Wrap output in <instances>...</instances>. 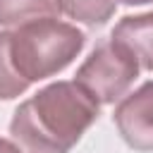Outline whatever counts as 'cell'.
<instances>
[{
	"label": "cell",
	"mask_w": 153,
	"mask_h": 153,
	"mask_svg": "<svg viewBox=\"0 0 153 153\" xmlns=\"http://www.w3.org/2000/svg\"><path fill=\"white\" fill-rule=\"evenodd\" d=\"M0 153H24V151H22V146H19L17 141L0 136Z\"/></svg>",
	"instance_id": "9c48e42d"
},
{
	"label": "cell",
	"mask_w": 153,
	"mask_h": 153,
	"mask_svg": "<svg viewBox=\"0 0 153 153\" xmlns=\"http://www.w3.org/2000/svg\"><path fill=\"white\" fill-rule=\"evenodd\" d=\"M136 57L115 38H103L93 45L88 57L74 74V81L98 103L108 105L122 100L139 76Z\"/></svg>",
	"instance_id": "3957f363"
},
{
	"label": "cell",
	"mask_w": 153,
	"mask_h": 153,
	"mask_svg": "<svg viewBox=\"0 0 153 153\" xmlns=\"http://www.w3.org/2000/svg\"><path fill=\"white\" fill-rule=\"evenodd\" d=\"M31 84L14 69L10 55V31H0V100L22 96Z\"/></svg>",
	"instance_id": "ba28073f"
},
{
	"label": "cell",
	"mask_w": 153,
	"mask_h": 153,
	"mask_svg": "<svg viewBox=\"0 0 153 153\" xmlns=\"http://www.w3.org/2000/svg\"><path fill=\"white\" fill-rule=\"evenodd\" d=\"M55 0H0V26H24L43 17H57Z\"/></svg>",
	"instance_id": "8992f818"
},
{
	"label": "cell",
	"mask_w": 153,
	"mask_h": 153,
	"mask_svg": "<svg viewBox=\"0 0 153 153\" xmlns=\"http://www.w3.org/2000/svg\"><path fill=\"white\" fill-rule=\"evenodd\" d=\"M112 122L129 148L153 151V81L124 96L115 108Z\"/></svg>",
	"instance_id": "277c9868"
},
{
	"label": "cell",
	"mask_w": 153,
	"mask_h": 153,
	"mask_svg": "<svg viewBox=\"0 0 153 153\" xmlns=\"http://www.w3.org/2000/svg\"><path fill=\"white\" fill-rule=\"evenodd\" d=\"M86 36L69 22L43 17L17 26L10 33V55L14 69L29 81H41L62 72L84 48Z\"/></svg>",
	"instance_id": "7a4b0ae2"
},
{
	"label": "cell",
	"mask_w": 153,
	"mask_h": 153,
	"mask_svg": "<svg viewBox=\"0 0 153 153\" xmlns=\"http://www.w3.org/2000/svg\"><path fill=\"white\" fill-rule=\"evenodd\" d=\"M57 12L86 26H103L117 10L115 0H55Z\"/></svg>",
	"instance_id": "52a82bcc"
},
{
	"label": "cell",
	"mask_w": 153,
	"mask_h": 153,
	"mask_svg": "<svg viewBox=\"0 0 153 153\" xmlns=\"http://www.w3.org/2000/svg\"><path fill=\"white\" fill-rule=\"evenodd\" d=\"M98 112L100 105L76 81H53L14 110L10 134L29 153H69Z\"/></svg>",
	"instance_id": "6da1fadb"
},
{
	"label": "cell",
	"mask_w": 153,
	"mask_h": 153,
	"mask_svg": "<svg viewBox=\"0 0 153 153\" xmlns=\"http://www.w3.org/2000/svg\"><path fill=\"white\" fill-rule=\"evenodd\" d=\"M110 38L122 43L136 57L139 67L153 72V12L122 17L115 24Z\"/></svg>",
	"instance_id": "5b68a950"
},
{
	"label": "cell",
	"mask_w": 153,
	"mask_h": 153,
	"mask_svg": "<svg viewBox=\"0 0 153 153\" xmlns=\"http://www.w3.org/2000/svg\"><path fill=\"white\" fill-rule=\"evenodd\" d=\"M117 2V0H115ZM122 5H146V2H153V0H120Z\"/></svg>",
	"instance_id": "30bf717a"
}]
</instances>
